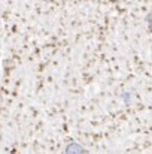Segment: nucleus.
<instances>
[{
    "label": "nucleus",
    "instance_id": "1",
    "mask_svg": "<svg viewBox=\"0 0 152 154\" xmlns=\"http://www.w3.org/2000/svg\"><path fill=\"white\" fill-rule=\"evenodd\" d=\"M84 148L79 145V144H70L67 148H66V154H84Z\"/></svg>",
    "mask_w": 152,
    "mask_h": 154
}]
</instances>
